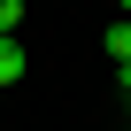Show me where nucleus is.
<instances>
[{
	"mask_svg": "<svg viewBox=\"0 0 131 131\" xmlns=\"http://www.w3.org/2000/svg\"><path fill=\"white\" fill-rule=\"evenodd\" d=\"M100 46H108L116 70H131V23H108V31H100Z\"/></svg>",
	"mask_w": 131,
	"mask_h": 131,
	"instance_id": "f257e3e1",
	"label": "nucleus"
},
{
	"mask_svg": "<svg viewBox=\"0 0 131 131\" xmlns=\"http://www.w3.org/2000/svg\"><path fill=\"white\" fill-rule=\"evenodd\" d=\"M16 23H23V0H0V39H16Z\"/></svg>",
	"mask_w": 131,
	"mask_h": 131,
	"instance_id": "7ed1b4c3",
	"label": "nucleus"
},
{
	"mask_svg": "<svg viewBox=\"0 0 131 131\" xmlns=\"http://www.w3.org/2000/svg\"><path fill=\"white\" fill-rule=\"evenodd\" d=\"M16 77H23V46H16V39H0V85H16Z\"/></svg>",
	"mask_w": 131,
	"mask_h": 131,
	"instance_id": "f03ea898",
	"label": "nucleus"
},
{
	"mask_svg": "<svg viewBox=\"0 0 131 131\" xmlns=\"http://www.w3.org/2000/svg\"><path fill=\"white\" fill-rule=\"evenodd\" d=\"M123 116H131V93H123Z\"/></svg>",
	"mask_w": 131,
	"mask_h": 131,
	"instance_id": "20e7f679",
	"label": "nucleus"
}]
</instances>
